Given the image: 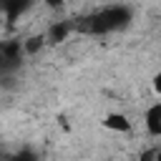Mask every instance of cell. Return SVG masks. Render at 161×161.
I'll list each match as a JSON object with an SVG mask.
<instances>
[{"label": "cell", "instance_id": "obj_3", "mask_svg": "<svg viewBox=\"0 0 161 161\" xmlns=\"http://www.w3.org/2000/svg\"><path fill=\"white\" fill-rule=\"evenodd\" d=\"M143 126H146L148 136H156V138L161 136V101L146 108V113H143Z\"/></svg>", "mask_w": 161, "mask_h": 161}, {"label": "cell", "instance_id": "obj_1", "mask_svg": "<svg viewBox=\"0 0 161 161\" xmlns=\"http://www.w3.org/2000/svg\"><path fill=\"white\" fill-rule=\"evenodd\" d=\"M131 20H133V13L128 5H106L88 15L75 18L73 28L75 33H83V35H108V33H118L128 28Z\"/></svg>", "mask_w": 161, "mask_h": 161}, {"label": "cell", "instance_id": "obj_4", "mask_svg": "<svg viewBox=\"0 0 161 161\" xmlns=\"http://www.w3.org/2000/svg\"><path fill=\"white\" fill-rule=\"evenodd\" d=\"M30 5H33V0H0V13H3L8 20H15V18H20Z\"/></svg>", "mask_w": 161, "mask_h": 161}, {"label": "cell", "instance_id": "obj_2", "mask_svg": "<svg viewBox=\"0 0 161 161\" xmlns=\"http://www.w3.org/2000/svg\"><path fill=\"white\" fill-rule=\"evenodd\" d=\"M25 50H23V40H5L0 43V78H8L10 73H15L20 68Z\"/></svg>", "mask_w": 161, "mask_h": 161}, {"label": "cell", "instance_id": "obj_8", "mask_svg": "<svg viewBox=\"0 0 161 161\" xmlns=\"http://www.w3.org/2000/svg\"><path fill=\"white\" fill-rule=\"evenodd\" d=\"M5 161H38V156H35L33 151H20V153H15V156H8Z\"/></svg>", "mask_w": 161, "mask_h": 161}, {"label": "cell", "instance_id": "obj_9", "mask_svg": "<svg viewBox=\"0 0 161 161\" xmlns=\"http://www.w3.org/2000/svg\"><path fill=\"white\" fill-rule=\"evenodd\" d=\"M151 86H153V91H156V96H161V70L153 75V80H151Z\"/></svg>", "mask_w": 161, "mask_h": 161}, {"label": "cell", "instance_id": "obj_10", "mask_svg": "<svg viewBox=\"0 0 161 161\" xmlns=\"http://www.w3.org/2000/svg\"><path fill=\"white\" fill-rule=\"evenodd\" d=\"M153 161H161V146H156V153H153Z\"/></svg>", "mask_w": 161, "mask_h": 161}, {"label": "cell", "instance_id": "obj_7", "mask_svg": "<svg viewBox=\"0 0 161 161\" xmlns=\"http://www.w3.org/2000/svg\"><path fill=\"white\" fill-rule=\"evenodd\" d=\"M40 48H43V38H40V35H33V38L23 40V50H25V55H33V53L40 50Z\"/></svg>", "mask_w": 161, "mask_h": 161}, {"label": "cell", "instance_id": "obj_5", "mask_svg": "<svg viewBox=\"0 0 161 161\" xmlns=\"http://www.w3.org/2000/svg\"><path fill=\"white\" fill-rule=\"evenodd\" d=\"M70 33H75V28H73V20H55L50 28H48V40L50 43H60V40H65Z\"/></svg>", "mask_w": 161, "mask_h": 161}, {"label": "cell", "instance_id": "obj_6", "mask_svg": "<svg viewBox=\"0 0 161 161\" xmlns=\"http://www.w3.org/2000/svg\"><path fill=\"white\" fill-rule=\"evenodd\" d=\"M103 126L106 128H111V131H131V121H128V116H123V113H108L106 116V121H103Z\"/></svg>", "mask_w": 161, "mask_h": 161}]
</instances>
